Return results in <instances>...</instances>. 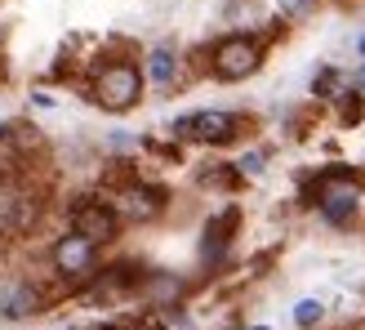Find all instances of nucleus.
Returning <instances> with one entry per match:
<instances>
[{"label":"nucleus","mask_w":365,"mask_h":330,"mask_svg":"<svg viewBox=\"0 0 365 330\" xmlns=\"http://www.w3.org/2000/svg\"><path fill=\"white\" fill-rule=\"evenodd\" d=\"M330 112H334V121H339V130H356V125L365 121V94L361 89H343V94L330 103Z\"/></svg>","instance_id":"obj_12"},{"label":"nucleus","mask_w":365,"mask_h":330,"mask_svg":"<svg viewBox=\"0 0 365 330\" xmlns=\"http://www.w3.org/2000/svg\"><path fill=\"white\" fill-rule=\"evenodd\" d=\"M361 201H365V170L348 161H330L307 170L299 183V206L312 210L325 228L348 232L361 219Z\"/></svg>","instance_id":"obj_1"},{"label":"nucleus","mask_w":365,"mask_h":330,"mask_svg":"<svg viewBox=\"0 0 365 330\" xmlns=\"http://www.w3.org/2000/svg\"><path fill=\"white\" fill-rule=\"evenodd\" d=\"M289 317H294V326H299V330H317V326L325 321V304L307 295V299H299V304H294V313H289Z\"/></svg>","instance_id":"obj_14"},{"label":"nucleus","mask_w":365,"mask_h":330,"mask_svg":"<svg viewBox=\"0 0 365 330\" xmlns=\"http://www.w3.org/2000/svg\"><path fill=\"white\" fill-rule=\"evenodd\" d=\"M267 49H272L267 31H223L200 54L196 49L187 54V71L192 76H210L214 85H245L250 76L263 71Z\"/></svg>","instance_id":"obj_3"},{"label":"nucleus","mask_w":365,"mask_h":330,"mask_svg":"<svg viewBox=\"0 0 365 330\" xmlns=\"http://www.w3.org/2000/svg\"><path fill=\"white\" fill-rule=\"evenodd\" d=\"M63 219H67L71 232L89 236L98 250H112L120 236H125L120 214H116V206H112L103 192H81V196H71V206L63 210Z\"/></svg>","instance_id":"obj_8"},{"label":"nucleus","mask_w":365,"mask_h":330,"mask_svg":"<svg viewBox=\"0 0 365 330\" xmlns=\"http://www.w3.org/2000/svg\"><path fill=\"white\" fill-rule=\"evenodd\" d=\"M138 67H143V81H148V89H156L160 99H170V94H178L182 85H187V54H182L178 45H170V41H160V45H148L143 49V59H138Z\"/></svg>","instance_id":"obj_9"},{"label":"nucleus","mask_w":365,"mask_h":330,"mask_svg":"<svg viewBox=\"0 0 365 330\" xmlns=\"http://www.w3.org/2000/svg\"><path fill=\"white\" fill-rule=\"evenodd\" d=\"M348 85H352V81H348V67H339V63H321V67L312 71V85H307V94H312V103L330 107Z\"/></svg>","instance_id":"obj_11"},{"label":"nucleus","mask_w":365,"mask_h":330,"mask_svg":"<svg viewBox=\"0 0 365 330\" xmlns=\"http://www.w3.org/2000/svg\"><path fill=\"white\" fill-rule=\"evenodd\" d=\"M31 107H58V94H49V89H31Z\"/></svg>","instance_id":"obj_16"},{"label":"nucleus","mask_w":365,"mask_h":330,"mask_svg":"<svg viewBox=\"0 0 365 330\" xmlns=\"http://www.w3.org/2000/svg\"><path fill=\"white\" fill-rule=\"evenodd\" d=\"M236 170H241L245 183H250V179H263V174H267V148H250V152H241V156H236Z\"/></svg>","instance_id":"obj_15"},{"label":"nucleus","mask_w":365,"mask_h":330,"mask_svg":"<svg viewBox=\"0 0 365 330\" xmlns=\"http://www.w3.org/2000/svg\"><path fill=\"white\" fill-rule=\"evenodd\" d=\"M254 130V116L250 112H236V107H192L170 121V139L182 143V148H210V152H223L236 148L245 134Z\"/></svg>","instance_id":"obj_4"},{"label":"nucleus","mask_w":365,"mask_h":330,"mask_svg":"<svg viewBox=\"0 0 365 330\" xmlns=\"http://www.w3.org/2000/svg\"><path fill=\"white\" fill-rule=\"evenodd\" d=\"M53 299H58V286L49 277H36V272H5L0 277V321H36L45 317Z\"/></svg>","instance_id":"obj_6"},{"label":"nucleus","mask_w":365,"mask_h":330,"mask_svg":"<svg viewBox=\"0 0 365 330\" xmlns=\"http://www.w3.org/2000/svg\"><path fill=\"white\" fill-rule=\"evenodd\" d=\"M317 9H321V0H277V18H281V23H289V27L307 23Z\"/></svg>","instance_id":"obj_13"},{"label":"nucleus","mask_w":365,"mask_h":330,"mask_svg":"<svg viewBox=\"0 0 365 330\" xmlns=\"http://www.w3.org/2000/svg\"><path fill=\"white\" fill-rule=\"evenodd\" d=\"M103 259H107V250H98L89 236L63 228L45 246V277L58 286V295H81L89 286V277L103 268Z\"/></svg>","instance_id":"obj_5"},{"label":"nucleus","mask_w":365,"mask_h":330,"mask_svg":"<svg viewBox=\"0 0 365 330\" xmlns=\"http://www.w3.org/2000/svg\"><path fill=\"white\" fill-rule=\"evenodd\" d=\"M348 81H352V89H361V94H365V63L348 71Z\"/></svg>","instance_id":"obj_17"},{"label":"nucleus","mask_w":365,"mask_h":330,"mask_svg":"<svg viewBox=\"0 0 365 330\" xmlns=\"http://www.w3.org/2000/svg\"><path fill=\"white\" fill-rule=\"evenodd\" d=\"M356 59H361V63H365V31H361V36H356Z\"/></svg>","instance_id":"obj_18"},{"label":"nucleus","mask_w":365,"mask_h":330,"mask_svg":"<svg viewBox=\"0 0 365 330\" xmlns=\"http://www.w3.org/2000/svg\"><path fill=\"white\" fill-rule=\"evenodd\" d=\"M76 89L85 103H94L107 116H130L134 107H143L148 99V81H143V67L134 54H98V59H85V71L76 76Z\"/></svg>","instance_id":"obj_2"},{"label":"nucleus","mask_w":365,"mask_h":330,"mask_svg":"<svg viewBox=\"0 0 365 330\" xmlns=\"http://www.w3.org/2000/svg\"><path fill=\"white\" fill-rule=\"evenodd\" d=\"M361 170H365V156H361Z\"/></svg>","instance_id":"obj_20"},{"label":"nucleus","mask_w":365,"mask_h":330,"mask_svg":"<svg viewBox=\"0 0 365 330\" xmlns=\"http://www.w3.org/2000/svg\"><path fill=\"white\" fill-rule=\"evenodd\" d=\"M196 188L200 192H218V196H236L245 188V179H241V170H236V161H205L196 170Z\"/></svg>","instance_id":"obj_10"},{"label":"nucleus","mask_w":365,"mask_h":330,"mask_svg":"<svg viewBox=\"0 0 365 330\" xmlns=\"http://www.w3.org/2000/svg\"><path fill=\"white\" fill-rule=\"evenodd\" d=\"M241 224H245L241 201H223L218 210L205 214L200 236H196V264L205 272H223L232 264V246H236V236H241Z\"/></svg>","instance_id":"obj_7"},{"label":"nucleus","mask_w":365,"mask_h":330,"mask_svg":"<svg viewBox=\"0 0 365 330\" xmlns=\"http://www.w3.org/2000/svg\"><path fill=\"white\" fill-rule=\"evenodd\" d=\"M241 330H272L267 321H254V326H241Z\"/></svg>","instance_id":"obj_19"}]
</instances>
